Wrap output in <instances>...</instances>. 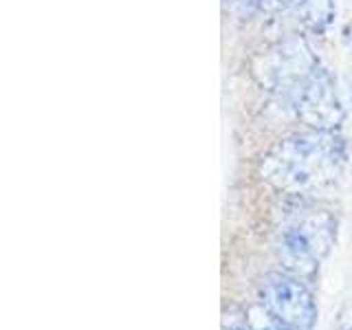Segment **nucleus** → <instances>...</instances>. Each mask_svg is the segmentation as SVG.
Here are the masks:
<instances>
[{
	"label": "nucleus",
	"mask_w": 352,
	"mask_h": 330,
	"mask_svg": "<svg viewBox=\"0 0 352 330\" xmlns=\"http://www.w3.org/2000/svg\"><path fill=\"white\" fill-rule=\"evenodd\" d=\"M350 95H352V91H350Z\"/></svg>",
	"instance_id": "f257e3e1"
}]
</instances>
